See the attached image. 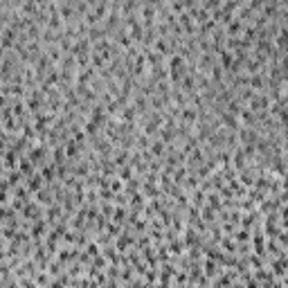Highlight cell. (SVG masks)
Segmentation results:
<instances>
[{
	"instance_id": "obj_1",
	"label": "cell",
	"mask_w": 288,
	"mask_h": 288,
	"mask_svg": "<svg viewBox=\"0 0 288 288\" xmlns=\"http://www.w3.org/2000/svg\"><path fill=\"white\" fill-rule=\"evenodd\" d=\"M221 63H223L225 68H234V63H232V54H230V52H221Z\"/></svg>"
}]
</instances>
